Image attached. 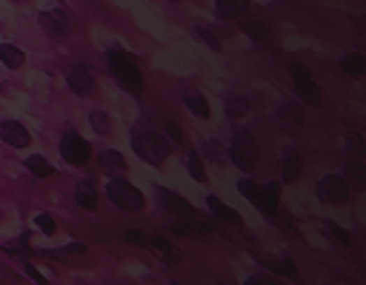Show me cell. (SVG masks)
Instances as JSON below:
<instances>
[{"label": "cell", "instance_id": "cell-1", "mask_svg": "<svg viewBox=\"0 0 366 285\" xmlns=\"http://www.w3.org/2000/svg\"><path fill=\"white\" fill-rule=\"evenodd\" d=\"M109 69H112V75L117 77V83L124 86L126 91H132V94H140V91H143V75H140V69H138V63H135L126 52L112 49V52H109Z\"/></svg>", "mask_w": 366, "mask_h": 285}, {"label": "cell", "instance_id": "cell-2", "mask_svg": "<svg viewBox=\"0 0 366 285\" xmlns=\"http://www.w3.org/2000/svg\"><path fill=\"white\" fill-rule=\"evenodd\" d=\"M106 197L117 206V208H124V211H140L143 208V194L138 192V188L126 180H120V177H112L109 185H106Z\"/></svg>", "mask_w": 366, "mask_h": 285}, {"label": "cell", "instance_id": "cell-3", "mask_svg": "<svg viewBox=\"0 0 366 285\" xmlns=\"http://www.w3.org/2000/svg\"><path fill=\"white\" fill-rule=\"evenodd\" d=\"M135 154L140 157V160H146V163H152V166H161L166 157H169V146H166V140L161 137V134H155V132H143V134H135Z\"/></svg>", "mask_w": 366, "mask_h": 285}, {"label": "cell", "instance_id": "cell-4", "mask_svg": "<svg viewBox=\"0 0 366 285\" xmlns=\"http://www.w3.org/2000/svg\"><path fill=\"white\" fill-rule=\"evenodd\" d=\"M229 157L232 163L240 169V171H252L255 163H258V143L249 132H237L232 137V146H229Z\"/></svg>", "mask_w": 366, "mask_h": 285}, {"label": "cell", "instance_id": "cell-5", "mask_svg": "<svg viewBox=\"0 0 366 285\" xmlns=\"http://www.w3.org/2000/svg\"><path fill=\"white\" fill-rule=\"evenodd\" d=\"M292 83H295V91H298V98L303 103H309V106H321V88L315 86L312 75L307 66H300V63H295L292 66Z\"/></svg>", "mask_w": 366, "mask_h": 285}, {"label": "cell", "instance_id": "cell-6", "mask_svg": "<svg viewBox=\"0 0 366 285\" xmlns=\"http://www.w3.org/2000/svg\"><path fill=\"white\" fill-rule=\"evenodd\" d=\"M60 154H64V160L72 163V166H86L92 148H89V143H86L80 134L66 132L64 140H60Z\"/></svg>", "mask_w": 366, "mask_h": 285}, {"label": "cell", "instance_id": "cell-7", "mask_svg": "<svg viewBox=\"0 0 366 285\" xmlns=\"http://www.w3.org/2000/svg\"><path fill=\"white\" fill-rule=\"evenodd\" d=\"M318 197L323 203H344L349 197V183L341 174H326L318 183Z\"/></svg>", "mask_w": 366, "mask_h": 285}, {"label": "cell", "instance_id": "cell-8", "mask_svg": "<svg viewBox=\"0 0 366 285\" xmlns=\"http://www.w3.org/2000/svg\"><path fill=\"white\" fill-rule=\"evenodd\" d=\"M41 26L52 40H66L72 35V20L64 12H41Z\"/></svg>", "mask_w": 366, "mask_h": 285}, {"label": "cell", "instance_id": "cell-9", "mask_svg": "<svg viewBox=\"0 0 366 285\" xmlns=\"http://www.w3.org/2000/svg\"><path fill=\"white\" fill-rule=\"evenodd\" d=\"M66 83H69V88L78 94V98H92V94L98 91L95 75L89 72V66H75V69H69Z\"/></svg>", "mask_w": 366, "mask_h": 285}, {"label": "cell", "instance_id": "cell-10", "mask_svg": "<svg viewBox=\"0 0 366 285\" xmlns=\"http://www.w3.org/2000/svg\"><path fill=\"white\" fill-rule=\"evenodd\" d=\"M0 140L9 143L12 148H26L29 143H32V134L26 132L23 123H17V120H3V123H0Z\"/></svg>", "mask_w": 366, "mask_h": 285}, {"label": "cell", "instance_id": "cell-11", "mask_svg": "<svg viewBox=\"0 0 366 285\" xmlns=\"http://www.w3.org/2000/svg\"><path fill=\"white\" fill-rule=\"evenodd\" d=\"M158 197H161L163 208L172 211V214H180V217H192V214H195L192 203H189V200H183V197L175 194V192H169V188H158Z\"/></svg>", "mask_w": 366, "mask_h": 285}, {"label": "cell", "instance_id": "cell-12", "mask_svg": "<svg viewBox=\"0 0 366 285\" xmlns=\"http://www.w3.org/2000/svg\"><path fill=\"white\" fill-rule=\"evenodd\" d=\"M278 200H281V185H278V183H266V185L261 188V203H258V208L263 211V217H274Z\"/></svg>", "mask_w": 366, "mask_h": 285}, {"label": "cell", "instance_id": "cell-13", "mask_svg": "<svg viewBox=\"0 0 366 285\" xmlns=\"http://www.w3.org/2000/svg\"><path fill=\"white\" fill-rule=\"evenodd\" d=\"M98 163H101V169H103L106 174H124V171H126V160H124V154L115 151V148L101 151Z\"/></svg>", "mask_w": 366, "mask_h": 285}, {"label": "cell", "instance_id": "cell-14", "mask_svg": "<svg viewBox=\"0 0 366 285\" xmlns=\"http://www.w3.org/2000/svg\"><path fill=\"white\" fill-rule=\"evenodd\" d=\"M281 123H284V129H286L289 134H298V132L303 129V114H300V109H298L295 103H284V106H281Z\"/></svg>", "mask_w": 366, "mask_h": 285}, {"label": "cell", "instance_id": "cell-15", "mask_svg": "<svg viewBox=\"0 0 366 285\" xmlns=\"http://www.w3.org/2000/svg\"><path fill=\"white\" fill-rule=\"evenodd\" d=\"M206 206H209L212 211H215V217H218V219H224V223H229V226H240V223H243L240 214H237L235 208H229L226 203H221L218 197H209V200H206Z\"/></svg>", "mask_w": 366, "mask_h": 285}, {"label": "cell", "instance_id": "cell-16", "mask_svg": "<svg viewBox=\"0 0 366 285\" xmlns=\"http://www.w3.org/2000/svg\"><path fill=\"white\" fill-rule=\"evenodd\" d=\"M249 12V3L247 0H218V17L224 20H232V17H240Z\"/></svg>", "mask_w": 366, "mask_h": 285}, {"label": "cell", "instance_id": "cell-17", "mask_svg": "<svg viewBox=\"0 0 366 285\" xmlns=\"http://www.w3.org/2000/svg\"><path fill=\"white\" fill-rule=\"evenodd\" d=\"M0 60H3L6 69H20L26 57H23V52L15 43H0Z\"/></svg>", "mask_w": 366, "mask_h": 285}, {"label": "cell", "instance_id": "cell-18", "mask_svg": "<svg viewBox=\"0 0 366 285\" xmlns=\"http://www.w3.org/2000/svg\"><path fill=\"white\" fill-rule=\"evenodd\" d=\"M75 200L86 208V211H95L98 208V194H95V188H92V183H80L75 188Z\"/></svg>", "mask_w": 366, "mask_h": 285}, {"label": "cell", "instance_id": "cell-19", "mask_svg": "<svg viewBox=\"0 0 366 285\" xmlns=\"http://www.w3.org/2000/svg\"><path fill=\"white\" fill-rule=\"evenodd\" d=\"M341 69L349 75V77H363L366 75V57L363 54H346L341 60Z\"/></svg>", "mask_w": 366, "mask_h": 285}, {"label": "cell", "instance_id": "cell-20", "mask_svg": "<svg viewBox=\"0 0 366 285\" xmlns=\"http://www.w3.org/2000/svg\"><path fill=\"white\" fill-rule=\"evenodd\" d=\"M300 169H303L300 154H298V151H289L286 160H284V180H286V183H295V180L300 177Z\"/></svg>", "mask_w": 366, "mask_h": 285}, {"label": "cell", "instance_id": "cell-21", "mask_svg": "<svg viewBox=\"0 0 366 285\" xmlns=\"http://www.w3.org/2000/svg\"><path fill=\"white\" fill-rule=\"evenodd\" d=\"M344 180L352 183V185H358V188H366V166H360V163H346V166H344Z\"/></svg>", "mask_w": 366, "mask_h": 285}, {"label": "cell", "instance_id": "cell-22", "mask_svg": "<svg viewBox=\"0 0 366 285\" xmlns=\"http://www.w3.org/2000/svg\"><path fill=\"white\" fill-rule=\"evenodd\" d=\"M26 169L32 171L35 177H52V174H54V169L49 166V160H46V157H41V154H32V157H29V160H26Z\"/></svg>", "mask_w": 366, "mask_h": 285}, {"label": "cell", "instance_id": "cell-23", "mask_svg": "<svg viewBox=\"0 0 366 285\" xmlns=\"http://www.w3.org/2000/svg\"><path fill=\"white\" fill-rule=\"evenodd\" d=\"M149 242H152V245H155V248L161 251V254H163V260H166L169 265H175V263H177V251L169 245V240H166V237L155 234V237H149Z\"/></svg>", "mask_w": 366, "mask_h": 285}, {"label": "cell", "instance_id": "cell-24", "mask_svg": "<svg viewBox=\"0 0 366 285\" xmlns=\"http://www.w3.org/2000/svg\"><path fill=\"white\" fill-rule=\"evenodd\" d=\"M249 111V100L247 98H229L226 100V114L229 117H243Z\"/></svg>", "mask_w": 366, "mask_h": 285}, {"label": "cell", "instance_id": "cell-25", "mask_svg": "<svg viewBox=\"0 0 366 285\" xmlns=\"http://www.w3.org/2000/svg\"><path fill=\"white\" fill-rule=\"evenodd\" d=\"M183 103H186L198 117H209V103L200 98V94H189V98H183Z\"/></svg>", "mask_w": 366, "mask_h": 285}, {"label": "cell", "instance_id": "cell-26", "mask_svg": "<svg viewBox=\"0 0 366 285\" xmlns=\"http://www.w3.org/2000/svg\"><path fill=\"white\" fill-rule=\"evenodd\" d=\"M237 188H240V194L247 197V200H252L255 206L261 203V185H255L252 180H240V183H237Z\"/></svg>", "mask_w": 366, "mask_h": 285}, {"label": "cell", "instance_id": "cell-27", "mask_svg": "<svg viewBox=\"0 0 366 285\" xmlns=\"http://www.w3.org/2000/svg\"><path fill=\"white\" fill-rule=\"evenodd\" d=\"M243 31L252 38V40H266V35H269V29H266V23H261V20H252V23H247L243 26Z\"/></svg>", "mask_w": 366, "mask_h": 285}, {"label": "cell", "instance_id": "cell-28", "mask_svg": "<svg viewBox=\"0 0 366 285\" xmlns=\"http://www.w3.org/2000/svg\"><path fill=\"white\" fill-rule=\"evenodd\" d=\"M92 129H95L98 134H109V129H112V125H109V114H103V111H92Z\"/></svg>", "mask_w": 366, "mask_h": 285}, {"label": "cell", "instance_id": "cell-29", "mask_svg": "<svg viewBox=\"0 0 366 285\" xmlns=\"http://www.w3.org/2000/svg\"><path fill=\"white\" fill-rule=\"evenodd\" d=\"M9 254H20V257H32V248H29V240L26 237H20V240H15V242H6L3 245Z\"/></svg>", "mask_w": 366, "mask_h": 285}, {"label": "cell", "instance_id": "cell-30", "mask_svg": "<svg viewBox=\"0 0 366 285\" xmlns=\"http://www.w3.org/2000/svg\"><path fill=\"white\" fill-rule=\"evenodd\" d=\"M346 146H349L352 154H366V140H363V134H358V132H349V134H346Z\"/></svg>", "mask_w": 366, "mask_h": 285}, {"label": "cell", "instance_id": "cell-31", "mask_svg": "<svg viewBox=\"0 0 366 285\" xmlns=\"http://www.w3.org/2000/svg\"><path fill=\"white\" fill-rule=\"evenodd\" d=\"M35 229H41L43 234H54V231H57V223H54L49 214H38V217H35Z\"/></svg>", "mask_w": 366, "mask_h": 285}, {"label": "cell", "instance_id": "cell-32", "mask_svg": "<svg viewBox=\"0 0 366 285\" xmlns=\"http://www.w3.org/2000/svg\"><path fill=\"white\" fill-rule=\"evenodd\" d=\"M274 274H286L289 279H298V268L289 263V260H281V263H269Z\"/></svg>", "mask_w": 366, "mask_h": 285}, {"label": "cell", "instance_id": "cell-33", "mask_svg": "<svg viewBox=\"0 0 366 285\" xmlns=\"http://www.w3.org/2000/svg\"><path fill=\"white\" fill-rule=\"evenodd\" d=\"M189 174L195 177V180H203L206 174H203V163H200V154H189Z\"/></svg>", "mask_w": 366, "mask_h": 285}, {"label": "cell", "instance_id": "cell-34", "mask_svg": "<svg viewBox=\"0 0 366 285\" xmlns=\"http://www.w3.org/2000/svg\"><path fill=\"white\" fill-rule=\"evenodd\" d=\"M124 237H126V242H132V245H146V242H149V237H146L140 229H129Z\"/></svg>", "mask_w": 366, "mask_h": 285}, {"label": "cell", "instance_id": "cell-35", "mask_svg": "<svg viewBox=\"0 0 366 285\" xmlns=\"http://www.w3.org/2000/svg\"><path fill=\"white\" fill-rule=\"evenodd\" d=\"M326 229L332 231V237L335 240H338V242H344V245H349V234L341 229V226H335V223H326Z\"/></svg>", "mask_w": 366, "mask_h": 285}, {"label": "cell", "instance_id": "cell-36", "mask_svg": "<svg viewBox=\"0 0 366 285\" xmlns=\"http://www.w3.org/2000/svg\"><path fill=\"white\" fill-rule=\"evenodd\" d=\"M198 38H200L203 43H209V46H212V49H215V52L221 49V43H218V38H215V35H212V31H206V29H198Z\"/></svg>", "mask_w": 366, "mask_h": 285}, {"label": "cell", "instance_id": "cell-37", "mask_svg": "<svg viewBox=\"0 0 366 285\" xmlns=\"http://www.w3.org/2000/svg\"><path fill=\"white\" fill-rule=\"evenodd\" d=\"M166 132H169V137H172L175 143H183V140H186V137H183V132L177 129V125H175V123H166Z\"/></svg>", "mask_w": 366, "mask_h": 285}, {"label": "cell", "instance_id": "cell-38", "mask_svg": "<svg viewBox=\"0 0 366 285\" xmlns=\"http://www.w3.org/2000/svg\"><path fill=\"white\" fill-rule=\"evenodd\" d=\"M26 274H29V277H32V279H35L38 285H49V282L43 279V274H41V271H38L35 265H26Z\"/></svg>", "mask_w": 366, "mask_h": 285}, {"label": "cell", "instance_id": "cell-39", "mask_svg": "<svg viewBox=\"0 0 366 285\" xmlns=\"http://www.w3.org/2000/svg\"><path fill=\"white\" fill-rule=\"evenodd\" d=\"M258 285H278V282H274V279H261V277H258Z\"/></svg>", "mask_w": 366, "mask_h": 285}, {"label": "cell", "instance_id": "cell-40", "mask_svg": "<svg viewBox=\"0 0 366 285\" xmlns=\"http://www.w3.org/2000/svg\"><path fill=\"white\" fill-rule=\"evenodd\" d=\"M247 285H258V277H252V279H247Z\"/></svg>", "mask_w": 366, "mask_h": 285}, {"label": "cell", "instance_id": "cell-41", "mask_svg": "<svg viewBox=\"0 0 366 285\" xmlns=\"http://www.w3.org/2000/svg\"><path fill=\"white\" fill-rule=\"evenodd\" d=\"M17 3H20V0H17Z\"/></svg>", "mask_w": 366, "mask_h": 285}, {"label": "cell", "instance_id": "cell-42", "mask_svg": "<svg viewBox=\"0 0 366 285\" xmlns=\"http://www.w3.org/2000/svg\"><path fill=\"white\" fill-rule=\"evenodd\" d=\"M175 285H177V282H175Z\"/></svg>", "mask_w": 366, "mask_h": 285}]
</instances>
